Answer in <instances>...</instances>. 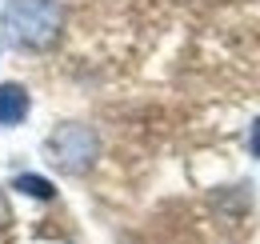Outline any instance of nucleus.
<instances>
[{"instance_id":"nucleus-1","label":"nucleus","mask_w":260,"mask_h":244,"mask_svg":"<svg viewBox=\"0 0 260 244\" xmlns=\"http://www.w3.org/2000/svg\"><path fill=\"white\" fill-rule=\"evenodd\" d=\"M0 28L16 48L44 52L56 44V36L64 28V8L60 0H8L0 12Z\"/></svg>"},{"instance_id":"nucleus-2","label":"nucleus","mask_w":260,"mask_h":244,"mask_svg":"<svg viewBox=\"0 0 260 244\" xmlns=\"http://www.w3.org/2000/svg\"><path fill=\"white\" fill-rule=\"evenodd\" d=\"M96 152H100V140L88 124H60L52 136H48V160L68 172V176H80L96 164Z\"/></svg>"},{"instance_id":"nucleus-3","label":"nucleus","mask_w":260,"mask_h":244,"mask_svg":"<svg viewBox=\"0 0 260 244\" xmlns=\"http://www.w3.org/2000/svg\"><path fill=\"white\" fill-rule=\"evenodd\" d=\"M28 108H32V100H28V88L24 84H0V128H12V124H20L28 116Z\"/></svg>"},{"instance_id":"nucleus-4","label":"nucleus","mask_w":260,"mask_h":244,"mask_svg":"<svg viewBox=\"0 0 260 244\" xmlns=\"http://www.w3.org/2000/svg\"><path fill=\"white\" fill-rule=\"evenodd\" d=\"M12 188H16V192H24V196H36V200H52V196H56L52 180H44V176H32V172L16 176V180H12Z\"/></svg>"},{"instance_id":"nucleus-5","label":"nucleus","mask_w":260,"mask_h":244,"mask_svg":"<svg viewBox=\"0 0 260 244\" xmlns=\"http://www.w3.org/2000/svg\"><path fill=\"white\" fill-rule=\"evenodd\" d=\"M248 152H252V156H260V116L252 120V140H248Z\"/></svg>"}]
</instances>
